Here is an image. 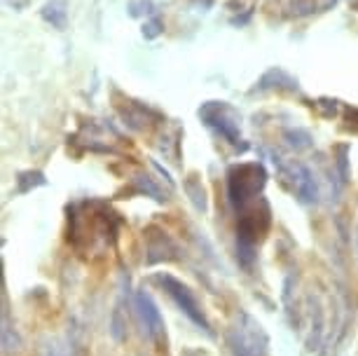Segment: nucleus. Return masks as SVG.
Wrapping results in <instances>:
<instances>
[{
  "mask_svg": "<svg viewBox=\"0 0 358 356\" xmlns=\"http://www.w3.org/2000/svg\"><path fill=\"white\" fill-rule=\"evenodd\" d=\"M267 173L262 164H236L227 171V194L234 211H244L246 204L265 187Z\"/></svg>",
  "mask_w": 358,
  "mask_h": 356,
  "instance_id": "1",
  "label": "nucleus"
},
{
  "mask_svg": "<svg viewBox=\"0 0 358 356\" xmlns=\"http://www.w3.org/2000/svg\"><path fill=\"white\" fill-rule=\"evenodd\" d=\"M229 345L239 356H267V335L258 321H253L248 314L241 317V324L232 328Z\"/></svg>",
  "mask_w": 358,
  "mask_h": 356,
  "instance_id": "2",
  "label": "nucleus"
},
{
  "mask_svg": "<svg viewBox=\"0 0 358 356\" xmlns=\"http://www.w3.org/2000/svg\"><path fill=\"white\" fill-rule=\"evenodd\" d=\"M157 281H159L162 286H164V291H166L169 295H171L173 300H176V305H178L180 310L185 312V317H187V319L194 321V324H197L204 333L213 335V333H211V324H208L206 314L201 312L199 302L194 300V295H192L190 288H187L185 284H180L178 279H173L171 274H159Z\"/></svg>",
  "mask_w": 358,
  "mask_h": 356,
  "instance_id": "3",
  "label": "nucleus"
},
{
  "mask_svg": "<svg viewBox=\"0 0 358 356\" xmlns=\"http://www.w3.org/2000/svg\"><path fill=\"white\" fill-rule=\"evenodd\" d=\"M136 310H138V317H141V324L145 326V333L148 338H159L164 333V321H162V314L155 305V300L150 298V293L145 291H138L136 293Z\"/></svg>",
  "mask_w": 358,
  "mask_h": 356,
  "instance_id": "4",
  "label": "nucleus"
},
{
  "mask_svg": "<svg viewBox=\"0 0 358 356\" xmlns=\"http://www.w3.org/2000/svg\"><path fill=\"white\" fill-rule=\"evenodd\" d=\"M288 173H290V178H293L295 194L300 197V201L314 204V201L319 199V185H316V178H314V173L309 171V166H305L302 162H293L288 166Z\"/></svg>",
  "mask_w": 358,
  "mask_h": 356,
  "instance_id": "5",
  "label": "nucleus"
},
{
  "mask_svg": "<svg viewBox=\"0 0 358 356\" xmlns=\"http://www.w3.org/2000/svg\"><path fill=\"white\" fill-rule=\"evenodd\" d=\"M40 17L45 19L47 24H52L54 29L64 31L66 24H69V10H66V0H47L40 10Z\"/></svg>",
  "mask_w": 358,
  "mask_h": 356,
  "instance_id": "6",
  "label": "nucleus"
},
{
  "mask_svg": "<svg viewBox=\"0 0 358 356\" xmlns=\"http://www.w3.org/2000/svg\"><path fill=\"white\" fill-rule=\"evenodd\" d=\"M283 138H286L288 145L295 148V150H307V148H312V134L307 129H286L283 131Z\"/></svg>",
  "mask_w": 358,
  "mask_h": 356,
  "instance_id": "7",
  "label": "nucleus"
},
{
  "mask_svg": "<svg viewBox=\"0 0 358 356\" xmlns=\"http://www.w3.org/2000/svg\"><path fill=\"white\" fill-rule=\"evenodd\" d=\"M17 180H19V190H22V192H29L31 187L47 183L45 173H40V171H24V173H19Z\"/></svg>",
  "mask_w": 358,
  "mask_h": 356,
  "instance_id": "8",
  "label": "nucleus"
},
{
  "mask_svg": "<svg viewBox=\"0 0 358 356\" xmlns=\"http://www.w3.org/2000/svg\"><path fill=\"white\" fill-rule=\"evenodd\" d=\"M316 12V0H290L288 15L290 17H309Z\"/></svg>",
  "mask_w": 358,
  "mask_h": 356,
  "instance_id": "9",
  "label": "nucleus"
},
{
  "mask_svg": "<svg viewBox=\"0 0 358 356\" xmlns=\"http://www.w3.org/2000/svg\"><path fill=\"white\" fill-rule=\"evenodd\" d=\"M187 192H190V199H192V204L197 206L199 211H204L206 209V197H204V187H201L199 180H187Z\"/></svg>",
  "mask_w": 358,
  "mask_h": 356,
  "instance_id": "10",
  "label": "nucleus"
},
{
  "mask_svg": "<svg viewBox=\"0 0 358 356\" xmlns=\"http://www.w3.org/2000/svg\"><path fill=\"white\" fill-rule=\"evenodd\" d=\"M164 33V22L159 17H150L148 22L143 24V38L145 40H155Z\"/></svg>",
  "mask_w": 358,
  "mask_h": 356,
  "instance_id": "11",
  "label": "nucleus"
},
{
  "mask_svg": "<svg viewBox=\"0 0 358 356\" xmlns=\"http://www.w3.org/2000/svg\"><path fill=\"white\" fill-rule=\"evenodd\" d=\"M152 12H155V3H152V0H129V15L131 17L152 15Z\"/></svg>",
  "mask_w": 358,
  "mask_h": 356,
  "instance_id": "12",
  "label": "nucleus"
},
{
  "mask_svg": "<svg viewBox=\"0 0 358 356\" xmlns=\"http://www.w3.org/2000/svg\"><path fill=\"white\" fill-rule=\"evenodd\" d=\"M136 185H138V190H141V192L150 194L152 199H157V201H164V197H162V190H159V187L155 185L152 180L148 178V176H138V178H136Z\"/></svg>",
  "mask_w": 358,
  "mask_h": 356,
  "instance_id": "13",
  "label": "nucleus"
},
{
  "mask_svg": "<svg viewBox=\"0 0 358 356\" xmlns=\"http://www.w3.org/2000/svg\"><path fill=\"white\" fill-rule=\"evenodd\" d=\"M337 166H340L342 180H349V169H347V145H340V157H337Z\"/></svg>",
  "mask_w": 358,
  "mask_h": 356,
  "instance_id": "14",
  "label": "nucleus"
}]
</instances>
